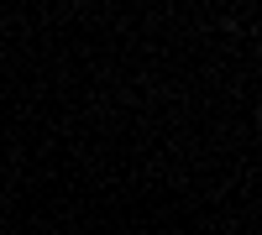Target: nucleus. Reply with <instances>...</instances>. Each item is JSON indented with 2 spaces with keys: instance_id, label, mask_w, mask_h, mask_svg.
<instances>
[{
  "instance_id": "nucleus-1",
  "label": "nucleus",
  "mask_w": 262,
  "mask_h": 235,
  "mask_svg": "<svg viewBox=\"0 0 262 235\" xmlns=\"http://www.w3.org/2000/svg\"><path fill=\"white\" fill-rule=\"evenodd\" d=\"M257 125H262V115H257Z\"/></svg>"
}]
</instances>
